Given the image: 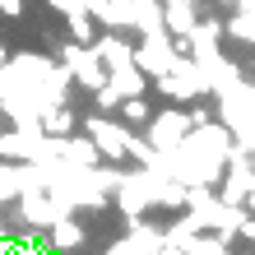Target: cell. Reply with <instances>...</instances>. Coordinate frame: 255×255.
I'll return each instance as SVG.
<instances>
[{
	"instance_id": "7a4b0ae2",
	"label": "cell",
	"mask_w": 255,
	"mask_h": 255,
	"mask_svg": "<svg viewBox=\"0 0 255 255\" xmlns=\"http://www.w3.org/2000/svg\"><path fill=\"white\" fill-rule=\"evenodd\" d=\"M237 5H242V9H255V0H237Z\"/></svg>"
},
{
	"instance_id": "6da1fadb",
	"label": "cell",
	"mask_w": 255,
	"mask_h": 255,
	"mask_svg": "<svg viewBox=\"0 0 255 255\" xmlns=\"http://www.w3.org/2000/svg\"><path fill=\"white\" fill-rule=\"evenodd\" d=\"M51 9H61V14H79L84 9V0H47Z\"/></svg>"
}]
</instances>
